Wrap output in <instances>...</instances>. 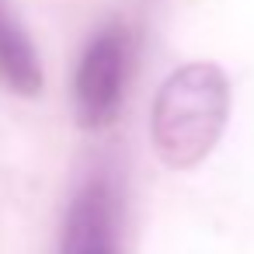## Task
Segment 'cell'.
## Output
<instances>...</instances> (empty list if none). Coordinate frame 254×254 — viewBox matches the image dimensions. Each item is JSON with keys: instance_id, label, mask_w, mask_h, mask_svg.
Segmentation results:
<instances>
[{"instance_id": "1", "label": "cell", "mask_w": 254, "mask_h": 254, "mask_svg": "<svg viewBox=\"0 0 254 254\" xmlns=\"http://www.w3.org/2000/svg\"><path fill=\"white\" fill-rule=\"evenodd\" d=\"M230 119V80L216 63L178 66L150 108V139L171 171L198 167L219 143Z\"/></svg>"}, {"instance_id": "2", "label": "cell", "mask_w": 254, "mask_h": 254, "mask_svg": "<svg viewBox=\"0 0 254 254\" xmlns=\"http://www.w3.org/2000/svg\"><path fill=\"white\" fill-rule=\"evenodd\" d=\"M129 73V35L122 25L101 28L80 53L73 70V115L84 129H105L126 94Z\"/></svg>"}, {"instance_id": "3", "label": "cell", "mask_w": 254, "mask_h": 254, "mask_svg": "<svg viewBox=\"0 0 254 254\" xmlns=\"http://www.w3.org/2000/svg\"><path fill=\"white\" fill-rule=\"evenodd\" d=\"M60 254H119V195L108 178H91L70 198Z\"/></svg>"}, {"instance_id": "4", "label": "cell", "mask_w": 254, "mask_h": 254, "mask_svg": "<svg viewBox=\"0 0 254 254\" xmlns=\"http://www.w3.org/2000/svg\"><path fill=\"white\" fill-rule=\"evenodd\" d=\"M0 84L21 98L42 91V63L35 42L28 39L25 25L14 18V11L4 0H0Z\"/></svg>"}]
</instances>
